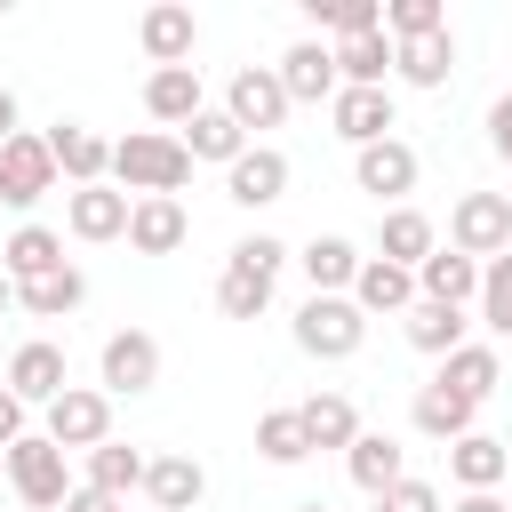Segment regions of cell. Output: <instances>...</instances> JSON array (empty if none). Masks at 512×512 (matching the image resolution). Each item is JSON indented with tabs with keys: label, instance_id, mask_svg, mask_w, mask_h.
Here are the masks:
<instances>
[{
	"label": "cell",
	"instance_id": "obj_1",
	"mask_svg": "<svg viewBox=\"0 0 512 512\" xmlns=\"http://www.w3.org/2000/svg\"><path fill=\"white\" fill-rule=\"evenodd\" d=\"M112 176H120L136 200H176V192L192 184V152H184V136H168V128H128V136L112 144Z\"/></svg>",
	"mask_w": 512,
	"mask_h": 512
},
{
	"label": "cell",
	"instance_id": "obj_2",
	"mask_svg": "<svg viewBox=\"0 0 512 512\" xmlns=\"http://www.w3.org/2000/svg\"><path fill=\"white\" fill-rule=\"evenodd\" d=\"M280 264H288V240H272V232H248V240L224 256V272H216V312H224V320H256V312L272 304V280H280Z\"/></svg>",
	"mask_w": 512,
	"mask_h": 512
},
{
	"label": "cell",
	"instance_id": "obj_3",
	"mask_svg": "<svg viewBox=\"0 0 512 512\" xmlns=\"http://www.w3.org/2000/svg\"><path fill=\"white\" fill-rule=\"evenodd\" d=\"M368 344V312L352 296H304L296 312V352L304 360H352Z\"/></svg>",
	"mask_w": 512,
	"mask_h": 512
},
{
	"label": "cell",
	"instance_id": "obj_4",
	"mask_svg": "<svg viewBox=\"0 0 512 512\" xmlns=\"http://www.w3.org/2000/svg\"><path fill=\"white\" fill-rule=\"evenodd\" d=\"M8 488L32 504V512H64V496H72V472H64V448L48 440V432H24L16 448H8Z\"/></svg>",
	"mask_w": 512,
	"mask_h": 512
},
{
	"label": "cell",
	"instance_id": "obj_5",
	"mask_svg": "<svg viewBox=\"0 0 512 512\" xmlns=\"http://www.w3.org/2000/svg\"><path fill=\"white\" fill-rule=\"evenodd\" d=\"M40 432H48L64 456H72V448H80V456H88V448H104V440H112V392L64 384V400H48V408H40Z\"/></svg>",
	"mask_w": 512,
	"mask_h": 512
},
{
	"label": "cell",
	"instance_id": "obj_6",
	"mask_svg": "<svg viewBox=\"0 0 512 512\" xmlns=\"http://www.w3.org/2000/svg\"><path fill=\"white\" fill-rule=\"evenodd\" d=\"M448 248H464L472 264L504 256V248H512V200H504V192H464V200L448 208Z\"/></svg>",
	"mask_w": 512,
	"mask_h": 512
},
{
	"label": "cell",
	"instance_id": "obj_7",
	"mask_svg": "<svg viewBox=\"0 0 512 512\" xmlns=\"http://www.w3.org/2000/svg\"><path fill=\"white\" fill-rule=\"evenodd\" d=\"M416 176H424V160H416V144H400V136H384V144L352 152V184H360V192H376V200H392V208H408Z\"/></svg>",
	"mask_w": 512,
	"mask_h": 512
},
{
	"label": "cell",
	"instance_id": "obj_8",
	"mask_svg": "<svg viewBox=\"0 0 512 512\" xmlns=\"http://www.w3.org/2000/svg\"><path fill=\"white\" fill-rule=\"evenodd\" d=\"M224 112L240 120V136L280 128V120H288V88H280V72H272V64H240L232 88H224Z\"/></svg>",
	"mask_w": 512,
	"mask_h": 512
},
{
	"label": "cell",
	"instance_id": "obj_9",
	"mask_svg": "<svg viewBox=\"0 0 512 512\" xmlns=\"http://www.w3.org/2000/svg\"><path fill=\"white\" fill-rule=\"evenodd\" d=\"M224 200H232V208H272V200H288V152H280V144H248V152L224 168Z\"/></svg>",
	"mask_w": 512,
	"mask_h": 512
},
{
	"label": "cell",
	"instance_id": "obj_10",
	"mask_svg": "<svg viewBox=\"0 0 512 512\" xmlns=\"http://www.w3.org/2000/svg\"><path fill=\"white\" fill-rule=\"evenodd\" d=\"M96 368H104V392H152L160 384V336L152 328H112Z\"/></svg>",
	"mask_w": 512,
	"mask_h": 512
},
{
	"label": "cell",
	"instance_id": "obj_11",
	"mask_svg": "<svg viewBox=\"0 0 512 512\" xmlns=\"http://www.w3.org/2000/svg\"><path fill=\"white\" fill-rule=\"evenodd\" d=\"M56 192V152H48V136H16L8 152H0V200L8 208H40Z\"/></svg>",
	"mask_w": 512,
	"mask_h": 512
},
{
	"label": "cell",
	"instance_id": "obj_12",
	"mask_svg": "<svg viewBox=\"0 0 512 512\" xmlns=\"http://www.w3.org/2000/svg\"><path fill=\"white\" fill-rule=\"evenodd\" d=\"M328 120H336V136H344L352 152H368V144H384V136L400 128V112H392V88H336Z\"/></svg>",
	"mask_w": 512,
	"mask_h": 512
},
{
	"label": "cell",
	"instance_id": "obj_13",
	"mask_svg": "<svg viewBox=\"0 0 512 512\" xmlns=\"http://www.w3.org/2000/svg\"><path fill=\"white\" fill-rule=\"evenodd\" d=\"M272 72H280L288 104H336V88H344V80H336V48H328V40H296Z\"/></svg>",
	"mask_w": 512,
	"mask_h": 512
},
{
	"label": "cell",
	"instance_id": "obj_14",
	"mask_svg": "<svg viewBox=\"0 0 512 512\" xmlns=\"http://www.w3.org/2000/svg\"><path fill=\"white\" fill-rule=\"evenodd\" d=\"M64 344H48V336H32V344H16V360H8V392L24 400V408H48V400H64Z\"/></svg>",
	"mask_w": 512,
	"mask_h": 512
},
{
	"label": "cell",
	"instance_id": "obj_15",
	"mask_svg": "<svg viewBox=\"0 0 512 512\" xmlns=\"http://www.w3.org/2000/svg\"><path fill=\"white\" fill-rule=\"evenodd\" d=\"M48 152H56V176H72V192L112 176V144H104L88 120H56V128H48Z\"/></svg>",
	"mask_w": 512,
	"mask_h": 512
},
{
	"label": "cell",
	"instance_id": "obj_16",
	"mask_svg": "<svg viewBox=\"0 0 512 512\" xmlns=\"http://www.w3.org/2000/svg\"><path fill=\"white\" fill-rule=\"evenodd\" d=\"M128 216H136V200H128V192H112V184H80V192L64 200L72 240H128Z\"/></svg>",
	"mask_w": 512,
	"mask_h": 512
},
{
	"label": "cell",
	"instance_id": "obj_17",
	"mask_svg": "<svg viewBox=\"0 0 512 512\" xmlns=\"http://www.w3.org/2000/svg\"><path fill=\"white\" fill-rule=\"evenodd\" d=\"M296 264H304V280H312V296H352V280H360V248L344 240V232H312L304 248H296Z\"/></svg>",
	"mask_w": 512,
	"mask_h": 512
},
{
	"label": "cell",
	"instance_id": "obj_18",
	"mask_svg": "<svg viewBox=\"0 0 512 512\" xmlns=\"http://www.w3.org/2000/svg\"><path fill=\"white\" fill-rule=\"evenodd\" d=\"M136 40H144L152 72H168V64H192V40H200V24H192V8H184V0H160V8H144Z\"/></svg>",
	"mask_w": 512,
	"mask_h": 512
},
{
	"label": "cell",
	"instance_id": "obj_19",
	"mask_svg": "<svg viewBox=\"0 0 512 512\" xmlns=\"http://www.w3.org/2000/svg\"><path fill=\"white\" fill-rule=\"evenodd\" d=\"M448 480H456L464 496H480V488H504V480H512V448H504L496 432H464V440L448 448Z\"/></svg>",
	"mask_w": 512,
	"mask_h": 512
},
{
	"label": "cell",
	"instance_id": "obj_20",
	"mask_svg": "<svg viewBox=\"0 0 512 512\" xmlns=\"http://www.w3.org/2000/svg\"><path fill=\"white\" fill-rule=\"evenodd\" d=\"M144 112L168 120V128H192V120L208 112V96H200V64H168V72H152V80H144Z\"/></svg>",
	"mask_w": 512,
	"mask_h": 512
},
{
	"label": "cell",
	"instance_id": "obj_21",
	"mask_svg": "<svg viewBox=\"0 0 512 512\" xmlns=\"http://www.w3.org/2000/svg\"><path fill=\"white\" fill-rule=\"evenodd\" d=\"M416 296L424 304H480V264L464 248H432L416 264Z\"/></svg>",
	"mask_w": 512,
	"mask_h": 512
},
{
	"label": "cell",
	"instance_id": "obj_22",
	"mask_svg": "<svg viewBox=\"0 0 512 512\" xmlns=\"http://www.w3.org/2000/svg\"><path fill=\"white\" fill-rule=\"evenodd\" d=\"M344 472H352V488H360V496H384L392 480H408V456H400V440H392V432H360V440L344 448Z\"/></svg>",
	"mask_w": 512,
	"mask_h": 512
},
{
	"label": "cell",
	"instance_id": "obj_23",
	"mask_svg": "<svg viewBox=\"0 0 512 512\" xmlns=\"http://www.w3.org/2000/svg\"><path fill=\"white\" fill-rule=\"evenodd\" d=\"M144 496H152L160 512H192V504L208 496V472H200V456H184V448L152 456V472H144Z\"/></svg>",
	"mask_w": 512,
	"mask_h": 512
},
{
	"label": "cell",
	"instance_id": "obj_24",
	"mask_svg": "<svg viewBox=\"0 0 512 512\" xmlns=\"http://www.w3.org/2000/svg\"><path fill=\"white\" fill-rule=\"evenodd\" d=\"M184 232H192L184 200H136V216H128V248L136 256H176Z\"/></svg>",
	"mask_w": 512,
	"mask_h": 512
},
{
	"label": "cell",
	"instance_id": "obj_25",
	"mask_svg": "<svg viewBox=\"0 0 512 512\" xmlns=\"http://www.w3.org/2000/svg\"><path fill=\"white\" fill-rule=\"evenodd\" d=\"M352 304H360V312H400V320H408V312H416V272H408V264L368 256V264H360V280H352Z\"/></svg>",
	"mask_w": 512,
	"mask_h": 512
},
{
	"label": "cell",
	"instance_id": "obj_26",
	"mask_svg": "<svg viewBox=\"0 0 512 512\" xmlns=\"http://www.w3.org/2000/svg\"><path fill=\"white\" fill-rule=\"evenodd\" d=\"M472 416H480V408H472V400H464V392H448V384H440V376H432V384H424V392H416V408H408V424H416V432H424V440H448V448H456V440H464V432H472Z\"/></svg>",
	"mask_w": 512,
	"mask_h": 512
},
{
	"label": "cell",
	"instance_id": "obj_27",
	"mask_svg": "<svg viewBox=\"0 0 512 512\" xmlns=\"http://www.w3.org/2000/svg\"><path fill=\"white\" fill-rule=\"evenodd\" d=\"M400 328H408V344H416V352H432V360H448V352H464V344H472V336H464V328H472V320H464V304H424V296H416V312H408Z\"/></svg>",
	"mask_w": 512,
	"mask_h": 512
},
{
	"label": "cell",
	"instance_id": "obj_28",
	"mask_svg": "<svg viewBox=\"0 0 512 512\" xmlns=\"http://www.w3.org/2000/svg\"><path fill=\"white\" fill-rule=\"evenodd\" d=\"M392 72H400L408 88H448V72H456V40H448V32L400 40V48H392Z\"/></svg>",
	"mask_w": 512,
	"mask_h": 512
},
{
	"label": "cell",
	"instance_id": "obj_29",
	"mask_svg": "<svg viewBox=\"0 0 512 512\" xmlns=\"http://www.w3.org/2000/svg\"><path fill=\"white\" fill-rule=\"evenodd\" d=\"M432 248H440V232H432V216H424V208H392V216H384V232H376V256H384V264H408V272H416Z\"/></svg>",
	"mask_w": 512,
	"mask_h": 512
},
{
	"label": "cell",
	"instance_id": "obj_30",
	"mask_svg": "<svg viewBox=\"0 0 512 512\" xmlns=\"http://www.w3.org/2000/svg\"><path fill=\"white\" fill-rule=\"evenodd\" d=\"M64 264V240L48 232V224H16L8 232V248H0V272L24 288V280H40V272H56Z\"/></svg>",
	"mask_w": 512,
	"mask_h": 512
},
{
	"label": "cell",
	"instance_id": "obj_31",
	"mask_svg": "<svg viewBox=\"0 0 512 512\" xmlns=\"http://www.w3.org/2000/svg\"><path fill=\"white\" fill-rule=\"evenodd\" d=\"M80 296H88V272H80V264H56V272H40V280L16 288V304H24L32 320H64V312H80Z\"/></svg>",
	"mask_w": 512,
	"mask_h": 512
},
{
	"label": "cell",
	"instance_id": "obj_32",
	"mask_svg": "<svg viewBox=\"0 0 512 512\" xmlns=\"http://www.w3.org/2000/svg\"><path fill=\"white\" fill-rule=\"evenodd\" d=\"M384 72H392V32H352V40H336V80H344V88H384Z\"/></svg>",
	"mask_w": 512,
	"mask_h": 512
},
{
	"label": "cell",
	"instance_id": "obj_33",
	"mask_svg": "<svg viewBox=\"0 0 512 512\" xmlns=\"http://www.w3.org/2000/svg\"><path fill=\"white\" fill-rule=\"evenodd\" d=\"M440 384H448V392H464V400L480 408V400L504 384V360H496V344H464V352H448V360H440Z\"/></svg>",
	"mask_w": 512,
	"mask_h": 512
},
{
	"label": "cell",
	"instance_id": "obj_34",
	"mask_svg": "<svg viewBox=\"0 0 512 512\" xmlns=\"http://www.w3.org/2000/svg\"><path fill=\"white\" fill-rule=\"evenodd\" d=\"M296 416H304V440H312V448H352V440H360V408H352L344 392H312Z\"/></svg>",
	"mask_w": 512,
	"mask_h": 512
},
{
	"label": "cell",
	"instance_id": "obj_35",
	"mask_svg": "<svg viewBox=\"0 0 512 512\" xmlns=\"http://www.w3.org/2000/svg\"><path fill=\"white\" fill-rule=\"evenodd\" d=\"M144 472H152V456H144V448H128V440H104V448H88V488H104V496H128V488H144Z\"/></svg>",
	"mask_w": 512,
	"mask_h": 512
},
{
	"label": "cell",
	"instance_id": "obj_36",
	"mask_svg": "<svg viewBox=\"0 0 512 512\" xmlns=\"http://www.w3.org/2000/svg\"><path fill=\"white\" fill-rule=\"evenodd\" d=\"M184 152H192V160H216V168H232V160L248 152V136H240V120H232V112H200V120L184 128Z\"/></svg>",
	"mask_w": 512,
	"mask_h": 512
},
{
	"label": "cell",
	"instance_id": "obj_37",
	"mask_svg": "<svg viewBox=\"0 0 512 512\" xmlns=\"http://www.w3.org/2000/svg\"><path fill=\"white\" fill-rule=\"evenodd\" d=\"M256 456H264V464H304V456H312L304 416H296V408H264V416H256Z\"/></svg>",
	"mask_w": 512,
	"mask_h": 512
},
{
	"label": "cell",
	"instance_id": "obj_38",
	"mask_svg": "<svg viewBox=\"0 0 512 512\" xmlns=\"http://www.w3.org/2000/svg\"><path fill=\"white\" fill-rule=\"evenodd\" d=\"M304 16H312L320 32H336V40H352V32H384V0H304Z\"/></svg>",
	"mask_w": 512,
	"mask_h": 512
},
{
	"label": "cell",
	"instance_id": "obj_39",
	"mask_svg": "<svg viewBox=\"0 0 512 512\" xmlns=\"http://www.w3.org/2000/svg\"><path fill=\"white\" fill-rule=\"evenodd\" d=\"M480 320H488L496 336H512V248L480 264Z\"/></svg>",
	"mask_w": 512,
	"mask_h": 512
},
{
	"label": "cell",
	"instance_id": "obj_40",
	"mask_svg": "<svg viewBox=\"0 0 512 512\" xmlns=\"http://www.w3.org/2000/svg\"><path fill=\"white\" fill-rule=\"evenodd\" d=\"M384 32H392V48L424 40V32H448V8L440 0H384Z\"/></svg>",
	"mask_w": 512,
	"mask_h": 512
},
{
	"label": "cell",
	"instance_id": "obj_41",
	"mask_svg": "<svg viewBox=\"0 0 512 512\" xmlns=\"http://www.w3.org/2000/svg\"><path fill=\"white\" fill-rule=\"evenodd\" d=\"M376 512H440V488H432V480H416V472H408V480H392V488H384V496H376Z\"/></svg>",
	"mask_w": 512,
	"mask_h": 512
},
{
	"label": "cell",
	"instance_id": "obj_42",
	"mask_svg": "<svg viewBox=\"0 0 512 512\" xmlns=\"http://www.w3.org/2000/svg\"><path fill=\"white\" fill-rule=\"evenodd\" d=\"M488 144H496V160L512 168V96H496V104H488Z\"/></svg>",
	"mask_w": 512,
	"mask_h": 512
},
{
	"label": "cell",
	"instance_id": "obj_43",
	"mask_svg": "<svg viewBox=\"0 0 512 512\" xmlns=\"http://www.w3.org/2000/svg\"><path fill=\"white\" fill-rule=\"evenodd\" d=\"M16 440H24V400H16L8 384H0V456H8Z\"/></svg>",
	"mask_w": 512,
	"mask_h": 512
},
{
	"label": "cell",
	"instance_id": "obj_44",
	"mask_svg": "<svg viewBox=\"0 0 512 512\" xmlns=\"http://www.w3.org/2000/svg\"><path fill=\"white\" fill-rule=\"evenodd\" d=\"M64 512H120V496H104V488H88V480H80V488L64 496Z\"/></svg>",
	"mask_w": 512,
	"mask_h": 512
},
{
	"label": "cell",
	"instance_id": "obj_45",
	"mask_svg": "<svg viewBox=\"0 0 512 512\" xmlns=\"http://www.w3.org/2000/svg\"><path fill=\"white\" fill-rule=\"evenodd\" d=\"M456 512H512V504H504L496 488H480V496H456Z\"/></svg>",
	"mask_w": 512,
	"mask_h": 512
},
{
	"label": "cell",
	"instance_id": "obj_46",
	"mask_svg": "<svg viewBox=\"0 0 512 512\" xmlns=\"http://www.w3.org/2000/svg\"><path fill=\"white\" fill-rule=\"evenodd\" d=\"M16 136H24V128H16V96H8V88H0V152H8V144H16Z\"/></svg>",
	"mask_w": 512,
	"mask_h": 512
},
{
	"label": "cell",
	"instance_id": "obj_47",
	"mask_svg": "<svg viewBox=\"0 0 512 512\" xmlns=\"http://www.w3.org/2000/svg\"><path fill=\"white\" fill-rule=\"evenodd\" d=\"M8 304H16V280H8V272H0V312H8Z\"/></svg>",
	"mask_w": 512,
	"mask_h": 512
},
{
	"label": "cell",
	"instance_id": "obj_48",
	"mask_svg": "<svg viewBox=\"0 0 512 512\" xmlns=\"http://www.w3.org/2000/svg\"><path fill=\"white\" fill-rule=\"evenodd\" d=\"M296 512H328V504H320V496H304V504H296Z\"/></svg>",
	"mask_w": 512,
	"mask_h": 512
},
{
	"label": "cell",
	"instance_id": "obj_49",
	"mask_svg": "<svg viewBox=\"0 0 512 512\" xmlns=\"http://www.w3.org/2000/svg\"><path fill=\"white\" fill-rule=\"evenodd\" d=\"M0 472H8V456H0Z\"/></svg>",
	"mask_w": 512,
	"mask_h": 512
},
{
	"label": "cell",
	"instance_id": "obj_50",
	"mask_svg": "<svg viewBox=\"0 0 512 512\" xmlns=\"http://www.w3.org/2000/svg\"><path fill=\"white\" fill-rule=\"evenodd\" d=\"M504 488H512V480H504Z\"/></svg>",
	"mask_w": 512,
	"mask_h": 512
}]
</instances>
